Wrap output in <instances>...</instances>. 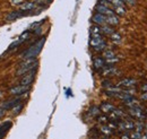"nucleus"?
Returning <instances> with one entry per match:
<instances>
[{"instance_id":"obj_1","label":"nucleus","mask_w":147,"mask_h":139,"mask_svg":"<svg viewBox=\"0 0 147 139\" xmlns=\"http://www.w3.org/2000/svg\"><path fill=\"white\" fill-rule=\"evenodd\" d=\"M25 61H23L19 65V68L16 72L17 76H24L26 74H29V71L36 69L37 67V60L36 58H29V59H24Z\"/></svg>"},{"instance_id":"obj_2","label":"nucleus","mask_w":147,"mask_h":139,"mask_svg":"<svg viewBox=\"0 0 147 139\" xmlns=\"http://www.w3.org/2000/svg\"><path fill=\"white\" fill-rule=\"evenodd\" d=\"M45 43V37H42L41 40H39L35 44H33L31 48H29L24 53H23V59H29V58H36L40 55L43 45Z\"/></svg>"},{"instance_id":"obj_3","label":"nucleus","mask_w":147,"mask_h":139,"mask_svg":"<svg viewBox=\"0 0 147 139\" xmlns=\"http://www.w3.org/2000/svg\"><path fill=\"white\" fill-rule=\"evenodd\" d=\"M89 43H90V47H92L95 51H103V50L106 48V43H105V41L103 40L102 36L92 37Z\"/></svg>"},{"instance_id":"obj_4","label":"nucleus","mask_w":147,"mask_h":139,"mask_svg":"<svg viewBox=\"0 0 147 139\" xmlns=\"http://www.w3.org/2000/svg\"><path fill=\"white\" fill-rule=\"evenodd\" d=\"M29 37H31V32L29 31H26V32H24L15 42H13L11 44H10V47H9V51L10 50H13V49H15V48H17V47H19V44H22V43H24L26 40H29Z\"/></svg>"},{"instance_id":"obj_5","label":"nucleus","mask_w":147,"mask_h":139,"mask_svg":"<svg viewBox=\"0 0 147 139\" xmlns=\"http://www.w3.org/2000/svg\"><path fill=\"white\" fill-rule=\"evenodd\" d=\"M128 112L130 115H132L134 118L139 119V120H144L146 118V114L142 110V108H129Z\"/></svg>"},{"instance_id":"obj_6","label":"nucleus","mask_w":147,"mask_h":139,"mask_svg":"<svg viewBox=\"0 0 147 139\" xmlns=\"http://www.w3.org/2000/svg\"><path fill=\"white\" fill-rule=\"evenodd\" d=\"M29 87L31 86H25V85H18V86H15L13 88L9 89V93L13 94V95H22L24 93H27L29 90Z\"/></svg>"},{"instance_id":"obj_7","label":"nucleus","mask_w":147,"mask_h":139,"mask_svg":"<svg viewBox=\"0 0 147 139\" xmlns=\"http://www.w3.org/2000/svg\"><path fill=\"white\" fill-rule=\"evenodd\" d=\"M35 71L36 69L29 71V74L24 75L23 78L21 79V85H25V86H31V84L34 82V77H35Z\"/></svg>"},{"instance_id":"obj_8","label":"nucleus","mask_w":147,"mask_h":139,"mask_svg":"<svg viewBox=\"0 0 147 139\" xmlns=\"http://www.w3.org/2000/svg\"><path fill=\"white\" fill-rule=\"evenodd\" d=\"M35 8H36L35 2H23L21 5V7H19V10H22L24 13H27V14H31Z\"/></svg>"},{"instance_id":"obj_9","label":"nucleus","mask_w":147,"mask_h":139,"mask_svg":"<svg viewBox=\"0 0 147 139\" xmlns=\"http://www.w3.org/2000/svg\"><path fill=\"white\" fill-rule=\"evenodd\" d=\"M96 10H97L98 14H102V15H104V16H112V15H114L113 9L108 8V7H105V6H102V5H98V6L96 7Z\"/></svg>"},{"instance_id":"obj_10","label":"nucleus","mask_w":147,"mask_h":139,"mask_svg":"<svg viewBox=\"0 0 147 139\" xmlns=\"http://www.w3.org/2000/svg\"><path fill=\"white\" fill-rule=\"evenodd\" d=\"M29 15L27 13H24L22 10H15L13 13H10L8 16H7V19L8 21H14V19H17V18H22L23 16H26Z\"/></svg>"},{"instance_id":"obj_11","label":"nucleus","mask_w":147,"mask_h":139,"mask_svg":"<svg viewBox=\"0 0 147 139\" xmlns=\"http://www.w3.org/2000/svg\"><path fill=\"white\" fill-rule=\"evenodd\" d=\"M93 22L95 23V24H97V25H105L106 24V16H104V15H102V14H95L94 16H93Z\"/></svg>"},{"instance_id":"obj_12","label":"nucleus","mask_w":147,"mask_h":139,"mask_svg":"<svg viewBox=\"0 0 147 139\" xmlns=\"http://www.w3.org/2000/svg\"><path fill=\"white\" fill-rule=\"evenodd\" d=\"M118 126L122 129V130H131L135 128V123L130 120H126V121H120L118 123Z\"/></svg>"},{"instance_id":"obj_13","label":"nucleus","mask_w":147,"mask_h":139,"mask_svg":"<svg viewBox=\"0 0 147 139\" xmlns=\"http://www.w3.org/2000/svg\"><path fill=\"white\" fill-rule=\"evenodd\" d=\"M19 101H21V98L9 100V101H7V102H3V103H2V105H1V108H2V109H5V110H7V109H13L16 104H18V103H19Z\"/></svg>"},{"instance_id":"obj_14","label":"nucleus","mask_w":147,"mask_h":139,"mask_svg":"<svg viewBox=\"0 0 147 139\" xmlns=\"http://www.w3.org/2000/svg\"><path fill=\"white\" fill-rule=\"evenodd\" d=\"M136 80L135 79H132V78H126V79H123V80H121L120 83L118 84V86L119 87H127V88H129V87H132L134 85H136Z\"/></svg>"},{"instance_id":"obj_15","label":"nucleus","mask_w":147,"mask_h":139,"mask_svg":"<svg viewBox=\"0 0 147 139\" xmlns=\"http://www.w3.org/2000/svg\"><path fill=\"white\" fill-rule=\"evenodd\" d=\"M10 127H11V122L10 121H6L2 124H0V139L6 135V132L10 129Z\"/></svg>"},{"instance_id":"obj_16","label":"nucleus","mask_w":147,"mask_h":139,"mask_svg":"<svg viewBox=\"0 0 147 139\" xmlns=\"http://www.w3.org/2000/svg\"><path fill=\"white\" fill-rule=\"evenodd\" d=\"M106 24L108 25H112V26L118 25L119 24V18H118L117 15L114 14L112 16H106Z\"/></svg>"},{"instance_id":"obj_17","label":"nucleus","mask_w":147,"mask_h":139,"mask_svg":"<svg viewBox=\"0 0 147 139\" xmlns=\"http://www.w3.org/2000/svg\"><path fill=\"white\" fill-rule=\"evenodd\" d=\"M100 109L104 112V113H110V112L113 111L116 108H114V105H112V104H110V103H103Z\"/></svg>"},{"instance_id":"obj_18","label":"nucleus","mask_w":147,"mask_h":139,"mask_svg":"<svg viewBox=\"0 0 147 139\" xmlns=\"http://www.w3.org/2000/svg\"><path fill=\"white\" fill-rule=\"evenodd\" d=\"M101 32H102V34L110 36V35H112V34L114 33V29L112 27H110V26H108V25H103V26L101 27Z\"/></svg>"},{"instance_id":"obj_19","label":"nucleus","mask_w":147,"mask_h":139,"mask_svg":"<svg viewBox=\"0 0 147 139\" xmlns=\"http://www.w3.org/2000/svg\"><path fill=\"white\" fill-rule=\"evenodd\" d=\"M104 63H105V61H104L102 58H96V59H94V67H95V69H101V68H103V67H104Z\"/></svg>"},{"instance_id":"obj_20","label":"nucleus","mask_w":147,"mask_h":139,"mask_svg":"<svg viewBox=\"0 0 147 139\" xmlns=\"http://www.w3.org/2000/svg\"><path fill=\"white\" fill-rule=\"evenodd\" d=\"M116 72H117V69L114 67H110V66L103 70V75H105V76L106 75H114Z\"/></svg>"},{"instance_id":"obj_21","label":"nucleus","mask_w":147,"mask_h":139,"mask_svg":"<svg viewBox=\"0 0 147 139\" xmlns=\"http://www.w3.org/2000/svg\"><path fill=\"white\" fill-rule=\"evenodd\" d=\"M113 11H114V14H117L119 16L126 15V8H123V7H113Z\"/></svg>"},{"instance_id":"obj_22","label":"nucleus","mask_w":147,"mask_h":139,"mask_svg":"<svg viewBox=\"0 0 147 139\" xmlns=\"http://www.w3.org/2000/svg\"><path fill=\"white\" fill-rule=\"evenodd\" d=\"M22 109H23V104H21V103L16 104V105H15V106L13 108V114H14V115L18 114L19 112L22 111Z\"/></svg>"},{"instance_id":"obj_23","label":"nucleus","mask_w":147,"mask_h":139,"mask_svg":"<svg viewBox=\"0 0 147 139\" xmlns=\"http://www.w3.org/2000/svg\"><path fill=\"white\" fill-rule=\"evenodd\" d=\"M110 37H111V40L114 42V43H120V41H121V36H120V34H118V33H113L112 35H110Z\"/></svg>"},{"instance_id":"obj_24","label":"nucleus","mask_w":147,"mask_h":139,"mask_svg":"<svg viewBox=\"0 0 147 139\" xmlns=\"http://www.w3.org/2000/svg\"><path fill=\"white\" fill-rule=\"evenodd\" d=\"M103 57L105 59H111V58H114L116 57V53L113 51H111V50H108V51H104L103 52Z\"/></svg>"},{"instance_id":"obj_25","label":"nucleus","mask_w":147,"mask_h":139,"mask_svg":"<svg viewBox=\"0 0 147 139\" xmlns=\"http://www.w3.org/2000/svg\"><path fill=\"white\" fill-rule=\"evenodd\" d=\"M101 131H102V132H103L105 136H109V135H111V134H112L111 128H110V127H106V126L101 127Z\"/></svg>"},{"instance_id":"obj_26","label":"nucleus","mask_w":147,"mask_h":139,"mask_svg":"<svg viewBox=\"0 0 147 139\" xmlns=\"http://www.w3.org/2000/svg\"><path fill=\"white\" fill-rule=\"evenodd\" d=\"M89 113H90V115H98L100 114V109L96 108V106H93V108L89 109Z\"/></svg>"},{"instance_id":"obj_27","label":"nucleus","mask_w":147,"mask_h":139,"mask_svg":"<svg viewBox=\"0 0 147 139\" xmlns=\"http://www.w3.org/2000/svg\"><path fill=\"white\" fill-rule=\"evenodd\" d=\"M118 60H119V59H118L117 57H114V58H111V59H106V60H105V63H108L109 66H111V65L118 62Z\"/></svg>"},{"instance_id":"obj_28","label":"nucleus","mask_w":147,"mask_h":139,"mask_svg":"<svg viewBox=\"0 0 147 139\" xmlns=\"http://www.w3.org/2000/svg\"><path fill=\"white\" fill-rule=\"evenodd\" d=\"M98 5H102V6H105L108 8L111 7V2L109 0H98Z\"/></svg>"},{"instance_id":"obj_29","label":"nucleus","mask_w":147,"mask_h":139,"mask_svg":"<svg viewBox=\"0 0 147 139\" xmlns=\"http://www.w3.org/2000/svg\"><path fill=\"white\" fill-rule=\"evenodd\" d=\"M131 139H142V132H138V131H136L135 134H132L131 135Z\"/></svg>"},{"instance_id":"obj_30","label":"nucleus","mask_w":147,"mask_h":139,"mask_svg":"<svg viewBox=\"0 0 147 139\" xmlns=\"http://www.w3.org/2000/svg\"><path fill=\"white\" fill-rule=\"evenodd\" d=\"M10 2H11V5L17 6V5H22L24 2V0H10Z\"/></svg>"},{"instance_id":"obj_31","label":"nucleus","mask_w":147,"mask_h":139,"mask_svg":"<svg viewBox=\"0 0 147 139\" xmlns=\"http://www.w3.org/2000/svg\"><path fill=\"white\" fill-rule=\"evenodd\" d=\"M101 123H105V122H108V118L106 116H103V115H101V116H98V119H97Z\"/></svg>"},{"instance_id":"obj_32","label":"nucleus","mask_w":147,"mask_h":139,"mask_svg":"<svg viewBox=\"0 0 147 139\" xmlns=\"http://www.w3.org/2000/svg\"><path fill=\"white\" fill-rule=\"evenodd\" d=\"M140 98H142L143 101H147V92H144V93L142 94V96H140Z\"/></svg>"},{"instance_id":"obj_33","label":"nucleus","mask_w":147,"mask_h":139,"mask_svg":"<svg viewBox=\"0 0 147 139\" xmlns=\"http://www.w3.org/2000/svg\"><path fill=\"white\" fill-rule=\"evenodd\" d=\"M51 0H35V3H44V2H50Z\"/></svg>"},{"instance_id":"obj_34","label":"nucleus","mask_w":147,"mask_h":139,"mask_svg":"<svg viewBox=\"0 0 147 139\" xmlns=\"http://www.w3.org/2000/svg\"><path fill=\"white\" fill-rule=\"evenodd\" d=\"M126 2H127L128 5H130V6H134V5L136 3V0H126Z\"/></svg>"},{"instance_id":"obj_35","label":"nucleus","mask_w":147,"mask_h":139,"mask_svg":"<svg viewBox=\"0 0 147 139\" xmlns=\"http://www.w3.org/2000/svg\"><path fill=\"white\" fill-rule=\"evenodd\" d=\"M5 113H6V110L2 109V108H0V118H2L5 115Z\"/></svg>"},{"instance_id":"obj_36","label":"nucleus","mask_w":147,"mask_h":139,"mask_svg":"<svg viewBox=\"0 0 147 139\" xmlns=\"http://www.w3.org/2000/svg\"><path fill=\"white\" fill-rule=\"evenodd\" d=\"M143 92H147V85H145V86H143Z\"/></svg>"},{"instance_id":"obj_37","label":"nucleus","mask_w":147,"mask_h":139,"mask_svg":"<svg viewBox=\"0 0 147 139\" xmlns=\"http://www.w3.org/2000/svg\"><path fill=\"white\" fill-rule=\"evenodd\" d=\"M1 96H2V92H0V98H1Z\"/></svg>"}]
</instances>
